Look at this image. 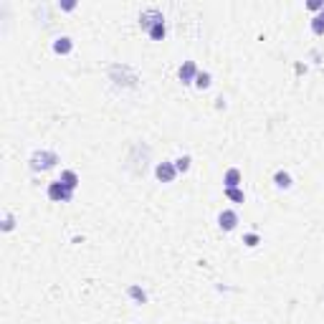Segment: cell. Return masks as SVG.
Wrapping results in <instances>:
<instances>
[{"mask_svg": "<svg viewBox=\"0 0 324 324\" xmlns=\"http://www.w3.org/2000/svg\"><path fill=\"white\" fill-rule=\"evenodd\" d=\"M48 198H51L53 203H69V200L73 198V190H69L61 180H56V183L48 185Z\"/></svg>", "mask_w": 324, "mask_h": 324, "instance_id": "7a4b0ae2", "label": "cell"}, {"mask_svg": "<svg viewBox=\"0 0 324 324\" xmlns=\"http://www.w3.org/2000/svg\"><path fill=\"white\" fill-rule=\"evenodd\" d=\"M3 231H13V215L10 213L3 215Z\"/></svg>", "mask_w": 324, "mask_h": 324, "instance_id": "d6986e66", "label": "cell"}, {"mask_svg": "<svg viewBox=\"0 0 324 324\" xmlns=\"http://www.w3.org/2000/svg\"><path fill=\"white\" fill-rule=\"evenodd\" d=\"M190 162H193V160H190V155L178 157V160H175V170H178V172H187L190 170Z\"/></svg>", "mask_w": 324, "mask_h": 324, "instance_id": "9a60e30c", "label": "cell"}, {"mask_svg": "<svg viewBox=\"0 0 324 324\" xmlns=\"http://www.w3.org/2000/svg\"><path fill=\"white\" fill-rule=\"evenodd\" d=\"M226 195H228V200H233V203H243V200H246L243 190H238V187H231V190H226Z\"/></svg>", "mask_w": 324, "mask_h": 324, "instance_id": "2e32d148", "label": "cell"}, {"mask_svg": "<svg viewBox=\"0 0 324 324\" xmlns=\"http://www.w3.org/2000/svg\"><path fill=\"white\" fill-rule=\"evenodd\" d=\"M218 226L223 228V231H233L235 226H238V213H235V210H220Z\"/></svg>", "mask_w": 324, "mask_h": 324, "instance_id": "5b68a950", "label": "cell"}, {"mask_svg": "<svg viewBox=\"0 0 324 324\" xmlns=\"http://www.w3.org/2000/svg\"><path fill=\"white\" fill-rule=\"evenodd\" d=\"M274 183H276V187H281V190H289L294 183H291V175L286 172V170H276L274 172Z\"/></svg>", "mask_w": 324, "mask_h": 324, "instance_id": "30bf717a", "label": "cell"}, {"mask_svg": "<svg viewBox=\"0 0 324 324\" xmlns=\"http://www.w3.org/2000/svg\"><path fill=\"white\" fill-rule=\"evenodd\" d=\"M58 180H61L69 190H76L79 187V175L76 172H73V170H64L61 172V178H58Z\"/></svg>", "mask_w": 324, "mask_h": 324, "instance_id": "8fae6325", "label": "cell"}, {"mask_svg": "<svg viewBox=\"0 0 324 324\" xmlns=\"http://www.w3.org/2000/svg\"><path fill=\"white\" fill-rule=\"evenodd\" d=\"M210 73L208 71H198V76H195V86H198V89H208V86H210Z\"/></svg>", "mask_w": 324, "mask_h": 324, "instance_id": "7c38bea8", "label": "cell"}, {"mask_svg": "<svg viewBox=\"0 0 324 324\" xmlns=\"http://www.w3.org/2000/svg\"><path fill=\"white\" fill-rule=\"evenodd\" d=\"M178 76H180L183 84H195V76H198V66H195V61H185V64L180 66V71H178Z\"/></svg>", "mask_w": 324, "mask_h": 324, "instance_id": "277c9868", "label": "cell"}, {"mask_svg": "<svg viewBox=\"0 0 324 324\" xmlns=\"http://www.w3.org/2000/svg\"><path fill=\"white\" fill-rule=\"evenodd\" d=\"M129 297L135 299L137 304H147V294H144L139 286H129Z\"/></svg>", "mask_w": 324, "mask_h": 324, "instance_id": "5bb4252c", "label": "cell"}, {"mask_svg": "<svg viewBox=\"0 0 324 324\" xmlns=\"http://www.w3.org/2000/svg\"><path fill=\"white\" fill-rule=\"evenodd\" d=\"M71 48H73V41H71L69 36H58V38L53 41V51H56V53H61V56L71 53Z\"/></svg>", "mask_w": 324, "mask_h": 324, "instance_id": "52a82bcc", "label": "cell"}, {"mask_svg": "<svg viewBox=\"0 0 324 324\" xmlns=\"http://www.w3.org/2000/svg\"><path fill=\"white\" fill-rule=\"evenodd\" d=\"M243 243H246L248 248H254V246H258V243H261V238H258V233H246V235H243Z\"/></svg>", "mask_w": 324, "mask_h": 324, "instance_id": "e0dca14e", "label": "cell"}, {"mask_svg": "<svg viewBox=\"0 0 324 324\" xmlns=\"http://www.w3.org/2000/svg\"><path fill=\"white\" fill-rule=\"evenodd\" d=\"M155 175L160 183H172L175 175H178V170H175V162H160V165L155 167Z\"/></svg>", "mask_w": 324, "mask_h": 324, "instance_id": "3957f363", "label": "cell"}, {"mask_svg": "<svg viewBox=\"0 0 324 324\" xmlns=\"http://www.w3.org/2000/svg\"><path fill=\"white\" fill-rule=\"evenodd\" d=\"M56 162H58V155L56 152H51V150H38V152L31 155V170L46 172V170H51L56 165Z\"/></svg>", "mask_w": 324, "mask_h": 324, "instance_id": "6da1fadb", "label": "cell"}, {"mask_svg": "<svg viewBox=\"0 0 324 324\" xmlns=\"http://www.w3.org/2000/svg\"><path fill=\"white\" fill-rule=\"evenodd\" d=\"M58 8H64V10H73V8H76V3H61Z\"/></svg>", "mask_w": 324, "mask_h": 324, "instance_id": "ffe728a7", "label": "cell"}, {"mask_svg": "<svg viewBox=\"0 0 324 324\" xmlns=\"http://www.w3.org/2000/svg\"><path fill=\"white\" fill-rule=\"evenodd\" d=\"M312 31H314V36H324V10L319 13V16H314V21H312Z\"/></svg>", "mask_w": 324, "mask_h": 324, "instance_id": "4fadbf2b", "label": "cell"}, {"mask_svg": "<svg viewBox=\"0 0 324 324\" xmlns=\"http://www.w3.org/2000/svg\"><path fill=\"white\" fill-rule=\"evenodd\" d=\"M238 183H241V170L231 167V170L223 175V185H226V190H231V187H238Z\"/></svg>", "mask_w": 324, "mask_h": 324, "instance_id": "9c48e42d", "label": "cell"}, {"mask_svg": "<svg viewBox=\"0 0 324 324\" xmlns=\"http://www.w3.org/2000/svg\"><path fill=\"white\" fill-rule=\"evenodd\" d=\"M306 8L309 10H324V0H309Z\"/></svg>", "mask_w": 324, "mask_h": 324, "instance_id": "ac0fdd59", "label": "cell"}, {"mask_svg": "<svg viewBox=\"0 0 324 324\" xmlns=\"http://www.w3.org/2000/svg\"><path fill=\"white\" fill-rule=\"evenodd\" d=\"M160 18H162V13H160V10H155V8L144 10L142 16H139V25H142V31H150V28H152V23H157Z\"/></svg>", "mask_w": 324, "mask_h": 324, "instance_id": "8992f818", "label": "cell"}, {"mask_svg": "<svg viewBox=\"0 0 324 324\" xmlns=\"http://www.w3.org/2000/svg\"><path fill=\"white\" fill-rule=\"evenodd\" d=\"M147 36H150L152 41H162L167 36V28H165V18H160L157 23H152V28L147 31Z\"/></svg>", "mask_w": 324, "mask_h": 324, "instance_id": "ba28073f", "label": "cell"}]
</instances>
